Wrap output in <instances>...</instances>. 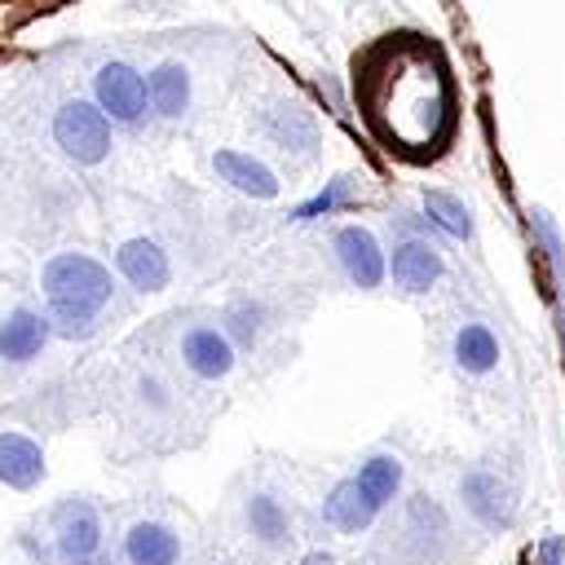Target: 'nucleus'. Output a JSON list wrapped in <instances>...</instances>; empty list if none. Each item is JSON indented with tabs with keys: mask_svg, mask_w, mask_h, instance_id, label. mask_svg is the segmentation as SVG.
<instances>
[{
	"mask_svg": "<svg viewBox=\"0 0 565 565\" xmlns=\"http://www.w3.org/2000/svg\"><path fill=\"white\" fill-rule=\"evenodd\" d=\"M530 225H534V234L543 243V256H547V265L556 274V291H561V305H565V243H561V234H556L547 212H530Z\"/></svg>",
	"mask_w": 565,
	"mask_h": 565,
	"instance_id": "obj_22",
	"label": "nucleus"
},
{
	"mask_svg": "<svg viewBox=\"0 0 565 565\" xmlns=\"http://www.w3.org/2000/svg\"><path fill=\"white\" fill-rule=\"evenodd\" d=\"M181 358L199 380H221L234 366V349L216 327H190L181 335Z\"/></svg>",
	"mask_w": 565,
	"mask_h": 565,
	"instance_id": "obj_9",
	"label": "nucleus"
},
{
	"mask_svg": "<svg viewBox=\"0 0 565 565\" xmlns=\"http://www.w3.org/2000/svg\"><path fill=\"white\" fill-rule=\"evenodd\" d=\"M344 194H349V177H335V181H331L322 194H313L309 203H300V207L291 212V221H313V216H327V212H331V207H335Z\"/></svg>",
	"mask_w": 565,
	"mask_h": 565,
	"instance_id": "obj_23",
	"label": "nucleus"
},
{
	"mask_svg": "<svg viewBox=\"0 0 565 565\" xmlns=\"http://www.w3.org/2000/svg\"><path fill=\"white\" fill-rule=\"evenodd\" d=\"M534 565H565V539H561V534H547V539L539 543Z\"/></svg>",
	"mask_w": 565,
	"mask_h": 565,
	"instance_id": "obj_25",
	"label": "nucleus"
},
{
	"mask_svg": "<svg viewBox=\"0 0 565 565\" xmlns=\"http://www.w3.org/2000/svg\"><path fill=\"white\" fill-rule=\"evenodd\" d=\"M455 362H459L463 371H472V375L490 371V366L499 362V344H494L490 327H481V322L459 327V335H455Z\"/></svg>",
	"mask_w": 565,
	"mask_h": 565,
	"instance_id": "obj_19",
	"label": "nucleus"
},
{
	"mask_svg": "<svg viewBox=\"0 0 565 565\" xmlns=\"http://www.w3.org/2000/svg\"><path fill=\"white\" fill-rule=\"evenodd\" d=\"M358 106L388 150L437 154L455 124V88L441 53L424 35H384L353 75Z\"/></svg>",
	"mask_w": 565,
	"mask_h": 565,
	"instance_id": "obj_1",
	"label": "nucleus"
},
{
	"mask_svg": "<svg viewBox=\"0 0 565 565\" xmlns=\"http://www.w3.org/2000/svg\"><path fill=\"white\" fill-rule=\"evenodd\" d=\"M44 300L71 335L88 331L110 300V269L84 252H62L44 265Z\"/></svg>",
	"mask_w": 565,
	"mask_h": 565,
	"instance_id": "obj_2",
	"label": "nucleus"
},
{
	"mask_svg": "<svg viewBox=\"0 0 565 565\" xmlns=\"http://www.w3.org/2000/svg\"><path fill=\"white\" fill-rule=\"evenodd\" d=\"M146 93H150V106H154L159 115L177 119V115L185 110V97H190V75H185V66H177V62L154 66Z\"/></svg>",
	"mask_w": 565,
	"mask_h": 565,
	"instance_id": "obj_17",
	"label": "nucleus"
},
{
	"mask_svg": "<svg viewBox=\"0 0 565 565\" xmlns=\"http://www.w3.org/2000/svg\"><path fill=\"white\" fill-rule=\"evenodd\" d=\"M375 512H380V508L362 494L358 477L340 481V486L322 499V521H327L331 530H340V534H358V530H366V525L375 521Z\"/></svg>",
	"mask_w": 565,
	"mask_h": 565,
	"instance_id": "obj_12",
	"label": "nucleus"
},
{
	"mask_svg": "<svg viewBox=\"0 0 565 565\" xmlns=\"http://www.w3.org/2000/svg\"><path fill=\"white\" fill-rule=\"evenodd\" d=\"M358 486H362V494H366L375 508H384V503L402 490V459H397V455H371V459L358 468Z\"/></svg>",
	"mask_w": 565,
	"mask_h": 565,
	"instance_id": "obj_18",
	"label": "nucleus"
},
{
	"mask_svg": "<svg viewBox=\"0 0 565 565\" xmlns=\"http://www.w3.org/2000/svg\"><path fill=\"white\" fill-rule=\"evenodd\" d=\"M49 340V318H40L35 309H13L0 322V358L4 362H26L44 349Z\"/></svg>",
	"mask_w": 565,
	"mask_h": 565,
	"instance_id": "obj_15",
	"label": "nucleus"
},
{
	"mask_svg": "<svg viewBox=\"0 0 565 565\" xmlns=\"http://www.w3.org/2000/svg\"><path fill=\"white\" fill-rule=\"evenodd\" d=\"M53 543L66 565H102V516L88 499H62L53 512Z\"/></svg>",
	"mask_w": 565,
	"mask_h": 565,
	"instance_id": "obj_3",
	"label": "nucleus"
},
{
	"mask_svg": "<svg viewBox=\"0 0 565 565\" xmlns=\"http://www.w3.org/2000/svg\"><path fill=\"white\" fill-rule=\"evenodd\" d=\"M265 132L291 150H313L318 146V128L309 119V110H300L296 102H278L269 115H265Z\"/></svg>",
	"mask_w": 565,
	"mask_h": 565,
	"instance_id": "obj_16",
	"label": "nucleus"
},
{
	"mask_svg": "<svg viewBox=\"0 0 565 565\" xmlns=\"http://www.w3.org/2000/svg\"><path fill=\"white\" fill-rule=\"evenodd\" d=\"M115 265H119V274L137 287V291H163L168 287V256L159 252V243H150V238H128V243H119V252H115Z\"/></svg>",
	"mask_w": 565,
	"mask_h": 565,
	"instance_id": "obj_8",
	"label": "nucleus"
},
{
	"mask_svg": "<svg viewBox=\"0 0 565 565\" xmlns=\"http://www.w3.org/2000/svg\"><path fill=\"white\" fill-rule=\"evenodd\" d=\"M44 477V450L22 433H0V481L13 490H31Z\"/></svg>",
	"mask_w": 565,
	"mask_h": 565,
	"instance_id": "obj_14",
	"label": "nucleus"
},
{
	"mask_svg": "<svg viewBox=\"0 0 565 565\" xmlns=\"http://www.w3.org/2000/svg\"><path fill=\"white\" fill-rule=\"evenodd\" d=\"M53 137H57V146H62L75 163H97V159H106V150H110L106 115H102V106H93V102H66V106L57 110V119H53Z\"/></svg>",
	"mask_w": 565,
	"mask_h": 565,
	"instance_id": "obj_4",
	"label": "nucleus"
},
{
	"mask_svg": "<svg viewBox=\"0 0 565 565\" xmlns=\"http://www.w3.org/2000/svg\"><path fill=\"white\" fill-rule=\"evenodd\" d=\"M247 530L260 543H282L291 534V516H287V508L274 494H252L247 499Z\"/></svg>",
	"mask_w": 565,
	"mask_h": 565,
	"instance_id": "obj_20",
	"label": "nucleus"
},
{
	"mask_svg": "<svg viewBox=\"0 0 565 565\" xmlns=\"http://www.w3.org/2000/svg\"><path fill=\"white\" fill-rule=\"evenodd\" d=\"M459 494H463V508H468L486 530H508L512 516H516L512 486H508L494 468H472V472H463Z\"/></svg>",
	"mask_w": 565,
	"mask_h": 565,
	"instance_id": "obj_5",
	"label": "nucleus"
},
{
	"mask_svg": "<svg viewBox=\"0 0 565 565\" xmlns=\"http://www.w3.org/2000/svg\"><path fill=\"white\" fill-rule=\"evenodd\" d=\"M424 212H428V221H437L446 234H455V238H468L472 234V221H468V207L455 199V194H446V190H428L424 194Z\"/></svg>",
	"mask_w": 565,
	"mask_h": 565,
	"instance_id": "obj_21",
	"label": "nucleus"
},
{
	"mask_svg": "<svg viewBox=\"0 0 565 565\" xmlns=\"http://www.w3.org/2000/svg\"><path fill=\"white\" fill-rule=\"evenodd\" d=\"M230 331H234V340L243 349H252V340L260 335V309L256 305H234L230 309Z\"/></svg>",
	"mask_w": 565,
	"mask_h": 565,
	"instance_id": "obj_24",
	"label": "nucleus"
},
{
	"mask_svg": "<svg viewBox=\"0 0 565 565\" xmlns=\"http://www.w3.org/2000/svg\"><path fill=\"white\" fill-rule=\"evenodd\" d=\"M212 168L221 172V181H230L238 194H252V199H274L278 194V177L252 159V154H238V150H216L212 154Z\"/></svg>",
	"mask_w": 565,
	"mask_h": 565,
	"instance_id": "obj_13",
	"label": "nucleus"
},
{
	"mask_svg": "<svg viewBox=\"0 0 565 565\" xmlns=\"http://www.w3.org/2000/svg\"><path fill=\"white\" fill-rule=\"evenodd\" d=\"M93 88H97V106L110 110V115L124 119V124L141 119L146 97H150L146 84H141V75H137L132 66H124V62H106V66L93 75Z\"/></svg>",
	"mask_w": 565,
	"mask_h": 565,
	"instance_id": "obj_6",
	"label": "nucleus"
},
{
	"mask_svg": "<svg viewBox=\"0 0 565 565\" xmlns=\"http://www.w3.org/2000/svg\"><path fill=\"white\" fill-rule=\"evenodd\" d=\"M388 274H393V282L406 287V291H428V287L441 278V256H437V247H428V243H419V238H406V243L393 247Z\"/></svg>",
	"mask_w": 565,
	"mask_h": 565,
	"instance_id": "obj_11",
	"label": "nucleus"
},
{
	"mask_svg": "<svg viewBox=\"0 0 565 565\" xmlns=\"http://www.w3.org/2000/svg\"><path fill=\"white\" fill-rule=\"evenodd\" d=\"M335 256H340L344 274H349L358 287H380V278H384V269H388V260H384L375 234L362 230V225L335 230Z\"/></svg>",
	"mask_w": 565,
	"mask_h": 565,
	"instance_id": "obj_7",
	"label": "nucleus"
},
{
	"mask_svg": "<svg viewBox=\"0 0 565 565\" xmlns=\"http://www.w3.org/2000/svg\"><path fill=\"white\" fill-rule=\"evenodd\" d=\"M181 539L163 521H132L124 534V561L128 565H177Z\"/></svg>",
	"mask_w": 565,
	"mask_h": 565,
	"instance_id": "obj_10",
	"label": "nucleus"
}]
</instances>
